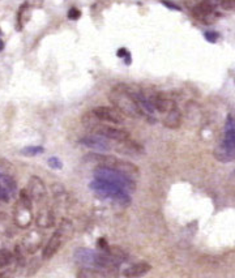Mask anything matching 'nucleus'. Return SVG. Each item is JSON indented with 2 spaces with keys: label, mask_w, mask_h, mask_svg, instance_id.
I'll return each mask as SVG.
<instances>
[{
  "label": "nucleus",
  "mask_w": 235,
  "mask_h": 278,
  "mask_svg": "<svg viewBox=\"0 0 235 278\" xmlns=\"http://www.w3.org/2000/svg\"><path fill=\"white\" fill-rule=\"evenodd\" d=\"M109 139L101 136V135H89V136H84L80 139V144L88 146L90 149L98 150V152H109L111 150V145L107 141Z\"/></svg>",
  "instance_id": "obj_10"
},
{
  "label": "nucleus",
  "mask_w": 235,
  "mask_h": 278,
  "mask_svg": "<svg viewBox=\"0 0 235 278\" xmlns=\"http://www.w3.org/2000/svg\"><path fill=\"white\" fill-rule=\"evenodd\" d=\"M223 145L229 149L235 150V118H233V116H227Z\"/></svg>",
  "instance_id": "obj_17"
},
{
  "label": "nucleus",
  "mask_w": 235,
  "mask_h": 278,
  "mask_svg": "<svg viewBox=\"0 0 235 278\" xmlns=\"http://www.w3.org/2000/svg\"><path fill=\"white\" fill-rule=\"evenodd\" d=\"M152 269V265L148 263H137L135 265H131L129 268L123 270L124 277H141L146 274Z\"/></svg>",
  "instance_id": "obj_18"
},
{
  "label": "nucleus",
  "mask_w": 235,
  "mask_h": 278,
  "mask_svg": "<svg viewBox=\"0 0 235 278\" xmlns=\"http://www.w3.org/2000/svg\"><path fill=\"white\" fill-rule=\"evenodd\" d=\"M31 197L28 188L21 189L18 195V200L13 206V221L15 225L21 229L29 227L33 222V212H31Z\"/></svg>",
  "instance_id": "obj_3"
},
{
  "label": "nucleus",
  "mask_w": 235,
  "mask_h": 278,
  "mask_svg": "<svg viewBox=\"0 0 235 278\" xmlns=\"http://www.w3.org/2000/svg\"><path fill=\"white\" fill-rule=\"evenodd\" d=\"M86 159L95 161V163H98V166L109 167V169L116 170V171L122 172V174L129 176V178H133V176L139 175V169H137L133 163L127 162V161H123V159L116 158V157H114V155L90 154V155L85 157V161Z\"/></svg>",
  "instance_id": "obj_4"
},
{
  "label": "nucleus",
  "mask_w": 235,
  "mask_h": 278,
  "mask_svg": "<svg viewBox=\"0 0 235 278\" xmlns=\"http://www.w3.org/2000/svg\"><path fill=\"white\" fill-rule=\"evenodd\" d=\"M94 133L101 135V136L106 137L109 140L112 141H119V142H125L129 140V133L125 129L116 128L112 125H105V124H97L93 128Z\"/></svg>",
  "instance_id": "obj_8"
},
{
  "label": "nucleus",
  "mask_w": 235,
  "mask_h": 278,
  "mask_svg": "<svg viewBox=\"0 0 235 278\" xmlns=\"http://www.w3.org/2000/svg\"><path fill=\"white\" fill-rule=\"evenodd\" d=\"M98 246H99V247H101V248L103 249V251H107V252H109V248H107L109 246H107L106 240H105V239H99L98 240Z\"/></svg>",
  "instance_id": "obj_28"
},
{
  "label": "nucleus",
  "mask_w": 235,
  "mask_h": 278,
  "mask_svg": "<svg viewBox=\"0 0 235 278\" xmlns=\"http://www.w3.org/2000/svg\"><path fill=\"white\" fill-rule=\"evenodd\" d=\"M204 35H205L206 41H209V42H212V43L217 42L218 33H216V31H206Z\"/></svg>",
  "instance_id": "obj_26"
},
{
  "label": "nucleus",
  "mask_w": 235,
  "mask_h": 278,
  "mask_svg": "<svg viewBox=\"0 0 235 278\" xmlns=\"http://www.w3.org/2000/svg\"><path fill=\"white\" fill-rule=\"evenodd\" d=\"M97 251L89 248H78L75 252V260L78 263V264H82V265L92 266V268H95V261H97Z\"/></svg>",
  "instance_id": "obj_13"
},
{
  "label": "nucleus",
  "mask_w": 235,
  "mask_h": 278,
  "mask_svg": "<svg viewBox=\"0 0 235 278\" xmlns=\"http://www.w3.org/2000/svg\"><path fill=\"white\" fill-rule=\"evenodd\" d=\"M93 112L101 122H107L112 124H122L124 122V115L115 107H97L94 108Z\"/></svg>",
  "instance_id": "obj_9"
},
{
  "label": "nucleus",
  "mask_w": 235,
  "mask_h": 278,
  "mask_svg": "<svg viewBox=\"0 0 235 278\" xmlns=\"http://www.w3.org/2000/svg\"><path fill=\"white\" fill-rule=\"evenodd\" d=\"M42 240L43 235L41 231L31 230L24 236V239L21 240L20 244L22 246V248L25 249L26 253H35L39 249V247H41Z\"/></svg>",
  "instance_id": "obj_11"
},
{
  "label": "nucleus",
  "mask_w": 235,
  "mask_h": 278,
  "mask_svg": "<svg viewBox=\"0 0 235 278\" xmlns=\"http://www.w3.org/2000/svg\"><path fill=\"white\" fill-rule=\"evenodd\" d=\"M43 152H45V149H43L42 146H26L20 153L22 155H25V157H34V155L42 154Z\"/></svg>",
  "instance_id": "obj_21"
},
{
  "label": "nucleus",
  "mask_w": 235,
  "mask_h": 278,
  "mask_svg": "<svg viewBox=\"0 0 235 278\" xmlns=\"http://www.w3.org/2000/svg\"><path fill=\"white\" fill-rule=\"evenodd\" d=\"M109 99L112 103V106L118 108L124 116L129 118H141L144 116V111L135 98L132 90L127 85L114 86L109 94Z\"/></svg>",
  "instance_id": "obj_1"
},
{
  "label": "nucleus",
  "mask_w": 235,
  "mask_h": 278,
  "mask_svg": "<svg viewBox=\"0 0 235 278\" xmlns=\"http://www.w3.org/2000/svg\"><path fill=\"white\" fill-rule=\"evenodd\" d=\"M28 191L31 197L33 202L41 206L47 205V189L43 180L38 176H30L29 183H28Z\"/></svg>",
  "instance_id": "obj_7"
},
{
  "label": "nucleus",
  "mask_w": 235,
  "mask_h": 278,
  "mask_svg": "<svg viewBox=\"0 0 235 278\" xmlns=\"http://www.w3.org/2000/svg\"><path fill=\"white\" fill-rule=\"evenodd\" d=\"M35 222L39 227H51L55 223V216L48 206H41L37 213Z\"/></svg>",
  "instance_id": "obj_15"
},
{
  "label": "nucleus",
  "mask_w": 235,
  "mask_h": 278,
  "mask_svg": "<svg viewBox=\"0 0 235 278\" xmlns=\"http://www.w3.org/2000/svg\"><path fill=\"white\" fill-rule=\"evenodd\" d=\"M106 272H102V269L98 268H84L80 272H77V277L78 278H103L106 277Z\"/></svg>",
  "instance_id": "obj_20"
},
{
  "label": "nucleus",
  "mask_w": 235,
  "mask_h": 278,
  "mask_svg": "<svg viewBox=\"0 0 235 278\" xmlns=\"http://www.w3.org/2000/svg\"><path fill=\"white\" fill-rule=\"evenodd\" d=\"M162 3H163V4H165V5H169V8H171V9H176V11H180V8H179V7H178V5H175V4H171V3H169V1H165V0H163Z\"/></svg>",
  "instance_id": "obj_29"
},
{
  "label": "nucleus",
  "mask_w": 235,
  "mask_h": 278,
  "mask_svg": "<svg viewBox=\"0 0 235 278\" xmlns=\"http://www.w3.org/2000/svg\"><path fill=\"white\" fill-rule=\"evenodd\" d=\"M3 48H4V42H3V41L0 39V51H1Z\"/></svg>",
  "instance_id": "obj_30"
},
{
  "label": "nucleus",
  "mask_w": 235,
  "mask_h": 278,
  "mask_svg": "<svg viewBox=\"0 0 235 278\" xmlns=\"http://www.w3.org/2000/svg\"><path fill=\"white\" fill-rule=\"evenodd\" d=\"M118 56L123 58V59L125 60V63L129 64V62H131V55H129V52L127 51L125 48H120L119 51H118Z\"/></svg>",
  "instance_id": "obj_24"
},
{
  "label": "nucleus",
  "mask_w": 235,
  "mask_h": 278,
  "mask_svg": "<svg viewBox=\"0 0 235 278\" xmlns=\"http://www.w3.org/2000/svg\"><path fill=\"white\" fill-rule=\"evenodd\" d=\"M217 7V0H201L200 3L193 8V16L197 20H204L213 15L214 9Z\"/></svg>",
  "instance_id": "obj_12"
},
{
  "label": "nucleus",
  "mask_w": 235,
  "mask_h": 278,
  "mask_svg": "<svg viewBox=\"0 0 235 278\" xmlns=\"http://www.w3.org/2000/svg\"><path fill=\"white\" fill-rule=\"evenodd\" d=\"M81 16V12L77 8H71L68 12V18L69 20H77V18Z\"/></svg>",
  "instance_id": "obj_25"
},
{
  "label": "nucleus",
  "mask_w": 235,
  "mask_h": 278,
  "mask_svg": "<svg viewBox=\"0 0 235 278\" xmlns=\"http://www.w3.org/2000/svg\"><path fill=\"white\" fill-rule=\"evenodd\" d=\"M94 178L95 179L105 180V182H109V183L111 184H115V185H119V187H123L127 191L135 189V182H133L132 178L124 175V174L116 171V170L109 169V167H97L94 170Z\"/></svg>",
  "instance_id": "obj_6"
},
{
  "label": "nucleus",
  "mask_w": 235,
  "mask_h": 278,
  "mask_svg": "<svg viewBox=\"0 0 235 278\" xmlns=\"http://www.w3.org/2000/svg\"><path fill=\"white\" fill-rule=\"evenodd\" d=\"M13 265H15V253L5 248L0 249V269L5 270L9 266L13 269Z\"/></svg>",
  "instance_id": "obj_19"
},
{
  "label": "nucleus",
  "mask_w": 235,
  "mask_h": 278,
  "mask_svg": "<svg viewBox=\"0 0 235 278\" xmlns=\"http://www.w3.org/2000/svg\"><path fill=\"white\" fill-rule=\"evenodd\" d=\"M150 103L154 107V110H157L158 112H169L174 106H176L175 103L172 102L170 98H167L166 95L162 93H157L150 97Z\"/></svg>",
  "instance_id": "obj_14"
},
{
  "label": "nucleus",
  "mask_w": 235,
  "mask_h": 278,
  "mask_svg": "<svg viewBox=\"0 0 235 278\" xmlns=\"http://www.w3.org/2000/svg\"><path fill=\"white\" fill-rule=\"evenodd\" d=\"M219 3L223 9H233L235 7V0H221Z\"/></svg>",
  "instance_id": "obj_27"
},
{
  "label": "nucleus",
  "mask_w": 235,
  "mask_h": 278,
  "mask_svg": "<svg viewBox=\"0 0 235 278\" xmlns=\"http://www.w3.org/2000/svg\"><path fill=\"white\" fill-rule=\"evenodd\" d=\"M12 195L9 193V191L5 188V185L3 183H0V201L1 202H9L11 201Z\"/></svg>",
  "instance_id": "obj_22"
},
{
  "label": "nucleus",
  "mask_w": 235,
  "mask_h": 278,
  "mask_svg": "<svg viewBox=\"0 0 235 278\" xmlns=\"http://www.w3.org/2000/svg\"><path fill=\"white\" fill-rule=\"evenodd\" d=\"M0 178H1V174H0Z\"/></svg>",
  "instance_id": "obj_31"
},
{
  "label": "nucleus",
  "mask_w": 235,
  "mask_h": 278,
  "mask_svg": "<svg viewBox=\"0 0 235 278\" xmlns=\"http://www.w3.org/2000/svg\"><path fill=\"white\" fill-rule=\"evenodd\" d=\"M180 124H182V111L178 107L174 106L170 111L166 112V116L163 119V125L166 128L176 129L179 128Z\"/></svg>",
  "instance_id": "obj_16"
},
{
  "label": "nucleus",
  "mask_w": 235,
  "mask_h": 278,
  "mask_svg": "<svg viewBox=\"0 0 235 278\" xmlns=\"http://www.w3.org/2000/svg\"><path fill=\"white\" fill-rule=\"evenodd\" d=\"M73 232V225L72 222L67 218H63L60 221L59 227L56 229V231L51 235L50 240L47 242L46 247L43 248L42 257L43 259H51L55 255L62 246L67 242L69 236L72 235Z\"/></svg>",
  "instance_id": "obj_2"
},
{
  "label": "nucleus",
  "mask_w": 235,
  "mask_h": 278,
  "mask_svg": "<svg viewBox=\"0 0 235 278\" xmlns=\"http://www.w3.org/2000/svg\"><path fill=\"white\" fill-rule=\"evenodd\" d=\"M48 166L54 169V170H60L63 167V165H62V161L58 157H50L48 158Z\"/></svg>",
  "instance_id": "obj_23"
},
{
  "label": "nucleus",
  "mask_w": 235,
  "mask_h": 278,
  "mask_svg": "<svg viewBox=\"0 0 235 278\" xmlns=\"http://www.w3.org/2000/svg\"><path fill=\"white\" fill-rule=\"evenodd\" d=\"M90 188L93 189L94 192L99 195V196L105 197V199H110V200H115V201L127 202L129 204V195L128 191L123 187L115 185V184L109 183L105 180L95 179L90 183Z\"/></svg>",
  "instance_id": "obj_5"
}]
</instances>
